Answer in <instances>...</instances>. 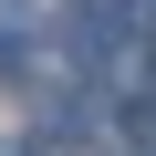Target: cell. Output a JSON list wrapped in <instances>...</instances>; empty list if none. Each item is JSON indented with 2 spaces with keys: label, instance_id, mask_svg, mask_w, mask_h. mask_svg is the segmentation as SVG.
I'll use <instances>...</instances> for the list:
<instances>
[{
  "label": "cell",
  "instance_id": "7a4b0ae2",
  "mask_svg": "<svg viewBox=\"0 0 156 156\" xmlns=\"http://www.w3.org/2000/svg\"><path fill=\"white\" fill-rule=\"evenodd\" d=\"M125 146H135V156H156V104H125Z\"/></svg>",
  "mask_w": 156,
  "mask_h": 156
},
{
  "label": "cell",
  "instance_id": "6da1fadb",
  "mask_svg": "<svg viewBox=\"0 0 156 156\" xmlns=\"http://www.w3.org/2000/svg\"><path fill=\"white\" fill-rule=\"evenodd\" d=\"M21 62H31V21L21 0H0V83H21Z\"/></svg>",
  "mask_w": 156,
  "mask_h": 156
},
{
  "label": "cell",
  "instance_id": "3957f363",
  "mask_svg": "<svg viewBox=\"0 0 156 156\" xmlns=\"http://www.w3.org/2000/svg\"><path fill=\"white\" fill-rule=\"evenodd\" d=\"M11 156H42V146H11Z\"/></svg>",
  "mask_w": 156,
  "mask_h": 156
}]
</instances>
